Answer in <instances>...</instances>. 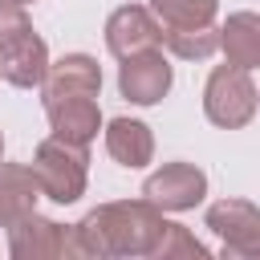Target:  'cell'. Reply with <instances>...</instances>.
<instances>
[{"label":"cell","instance_id":"1","mask_svg":"<svg viewBox=\"0 0 260 260\" xmlns=\"http://www.w3.org/2000/svg\"><path fill=\"white\" fill-rule=\"evenodd\" d=\"M167 228V211L150 199H114L98 203L73 223V260H110V256H150Z\"/></svg>","mask_w":260,"mask_h":260},{"label":"cell","instance_id":"2","mask_svg":"<svg viewBox=\"0 0 260 260\" xmlns=\"http://www.w3.org/2000/svg\"><path fill=\"white\" fill-rule=\"evenodd\" d=\"M32 175L41 183V195L69 207L85 195V183H89V146H77V142H65L57 134H49L45 142H37L32 150Z\"/></svg>","mask_w":260,"mask_h":260},{"label":"cell","instance_id":"3","mask_svg":"<svg viewBox=\"0 0 260 260\" xmlns=\"http://www.w3.org/2000/svg\"><path fill=\"white\" fill-rule=\"evenodd\" d=\"M260 110V89L252 81V69H240V65H215L207 73V85H203V118L219 130H240L256 118Z\"/></svg>","mask_w":260,"mask_h":260},{"label":"cell","instance_id":"4","mask_svg":"<svg viewBox=\"0 0 260 260\" xmlns=\"http://www.w3.org/2000/svg\"><path fill=\"white\" fill-rule=\"evenodd\" d=\"M203 223L219 236L223 260H260V207L252 199H219L207 207Z\"/></svg>","mask_w":260,"mask_h":260},{"label":"cell","instance_id":"5","mask_svg":"<svg viewBox=\"0 0 260 260\" xmlns=\"http://www.w3.org/2000/svg\"><path fill=\"white\" fill-rule=\"evenodd\" d=\"M8 256L16 260H73V223H57L41 211L12 219L8 228Z\"/></svg>","mask_w":260,"mask_h":260},{"label":"cell","instance_id":"6","mask_svg":"<svg viewBox=\"0 0 260 260\" xmlns=\"http://www.w3.org/2000/svg\"><path fill=\"white\" fill-rule=\"evenodd\" d=\"M142 199H150L162 211H191L207 199V175L195 162H162L142 179Z\"/></svg>","mask_w":260,"mask_h":260},{"label":"cell","instance_id":"7","mask_svg":"<svg viewBox=\"0 0 260 260\" xmlns=\"http://www.w3.org/2000/svg\"><path fill=\"white\" fill-rule=\"evenodd\" d=\"M175 85V69L162 57V49H146L134 53L118 65V93L130 106H158Z\"/></svg>","mask_w":260,"mask_h":260},{"label":"cell","instance_id":"8","mask_svg":"<svg viewBox=\"0 0 260 260\" xmlns=\"http://www.w3.org/2000/svg\"><path fill=\"white\" fill-rule=\"evenodd\" d=\"M106 49L118 61L146 49H162V20L150 12V4H122L106 20Z\"/></svg>","mask_w":260,"mask_h":260},{"label":"cell","instance_id":"9","mask_svg":"<svg viewBox=\"0 0 260 260\" xmlns=\"http://www.w3.org/2000/svg\"><path fill=\"white\" fill-rule=\"evenodd\" d=\"M0 77L16 89H41L49 77V45L37 28H24L8 45H0Z\"/></svg>","mask_w":260,"mask_h":260},{"label":"cell","instance_id":"10","mask_svg":"<svg viewBox=\"0 0 260 260\" xmlns=\"http://www.w3.org/2000/svg\"><path fill=\"white\" fill-rule=\"evenodd\" d=\"M45 118H49V130L65 142H77V146H89L98 138V130L106 126L102 122V110H98V98H49L45 102Z\"/></svg>","mask_w":260,"mask_h":260},{"label":"cell","instance_id":"11","mask_svg":"<svg viewBox=\"0 0 260 260\" xmlns=\"http://www.w3.org/2000/svg\"><path fill=\"white\" fill-rule=\"evenodd\" d=\"M98 98L102 93V65L89 53H65L57 61H49V77L41 85V102L49 98Z\"/></svg>","mask_w":260,"mask_h":260},{"label":"cell","instance_id":"12","mask_svg":"<svg viewBox=\"0 0 260 260\" xmlns=\"http://www.w3.org/2000/svg\"><path fill=\"white\" fill-rule=\"evenodd\" d=\"M102 134H106L110 158L118 167H126V171H142L154 158V134H150V126L142 118H126V114L122 118H110Z\"/></svg>","mask_w":260,"mask_h":260},{"label":"cell","instance_id":"13","mask_svg":"<svg viewBox=\"0 0 260 260\" xmlns=\"http://www.w3.org/2000/svg\"><path fill=\"white\" fill-rule=\"evenodd\" d=\"M37 199H41V183H37L32 167L28 162H0V228L37 211Z\"/></svg>","mask_w":260,"mask_h":260},{"label":"cell","instance_id":"14","mask_svg":"<svg viewBox=\"0 0 260 260\" xmlns=\"http://www.w3.org/2000/svg\"><path fill=\"white\" fill-rule=\"evenodd\" d=\"M219 53L240 69H260V12H232L219 24Z\"/></svg>","mask_w":260,"mask_h":260},{"label":"cell","instance_id":"15","mask_svg":"<svg viewBox=\"0 0 260 260\" xmlns=\"http://www.w3.org/2000/svg\"><path fill=\"white\" fill-rule=\"evenodd\" d=\"M162 45L179 61H207L219 53V24H195V28H162Z\"/></svg>","mask_w":260,"mask_h":260},{"label":"cell","instance_id":"16","mask_svg":"<svg viewBox=\"0 0 260 260\" xmlns=\"http://www.w3.org/2000/svg\"><path fill=\"white\" fill-rule=\"evenodd\" d=\"M150 12L162 20V28H195V24H215L219 0H146Z\"/></svg>","mask_w":260,"mask_h":260},{"label":"cell","instance_id":"17","mask_svg":"<svg viewBox=\"0 0 260 260\" xmlns=\"http://www.w3.org/2000/svg\"><path fill=\"white\" fill-rule=\"evenodd\" d=\"M179 256H207V244H199L183 223H171V219H167V228H162L150 260H179Z\"/></svg>","mask_w":260,"mask_h":260},{"label":"cell","instance_id":"18","mask_svg":"<svg viewBox=\"0 0 260 260\" xmlns=\"http://www.w3.org/2000/svg\"><path fill=\"white\" fill-rule=\"evenodd\" d=\"M24 28H32L24 4H12V0H0V45H8L12 37H20Z\"/></svg>","mask_w":260,"mask_h":260},{"label":"cell","instance_id":"19","mask_svg":"<svg viewBox=\"0 0 260 260\" xmlns=\"http://www.w3.org/2000/svg\"><path fill=\"white\" fill-rule=\"evenodd\" d=\"M0 162H4V134H0Z\"/></svg>","mask_w":260,"mask_h":260},{"label":"cell","instance_id":"20","mask_svg":"<svg viewBox=\"0 0 260 260\" xmlns=\"http://www.w3.org/2000/svg\"><path fill=\"white\" fill-rule=\"evenodd\" d=\"M12 4H24V8H28V4H37V0H12Z\"/></svg>","mask_w":260,"mask_h":260}]
</instances>
